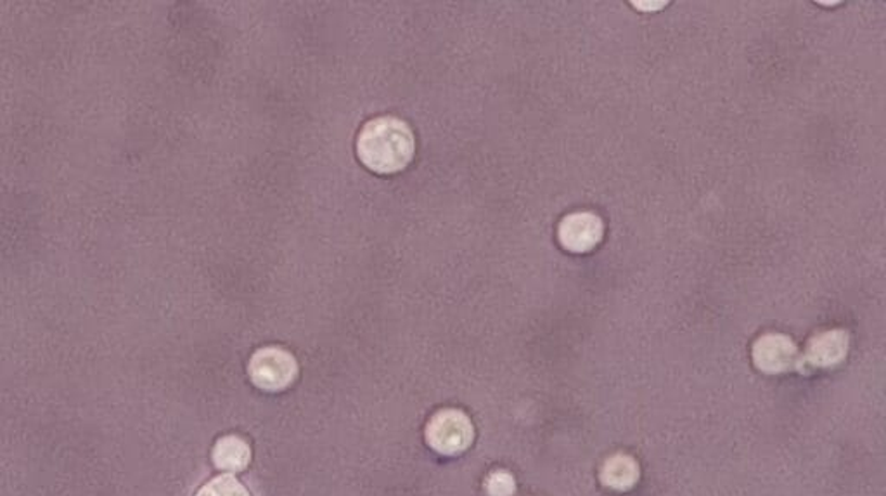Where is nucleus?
<instances>
[{"mask_svg": "<svg viewBox=\"0 0 886 496\" xmlns=\"http://www.w3.org/2000/svg\"><path fill=\"white\" fill-rule=\"evenodd\" d=\"M415 141L411 127L395 117L369 120L357 139V155L377 174L400 173L411 164Z\"/></svg>", "mask_w": 886, "mask_h": 496, "instance_id": "f257e3e1", "label": "nucleus"}, {"mask_svg": "<svg viewBox=\"0 0 886 496\" xmlns=\"http://www.w3.org/2000/svg\"><path fill=\"white\" fill-rule=\"evenodd\" d=\"M424 437L429 448L437 454L452 457L463 454L473 445L475 429L464 411L441 410L429 419Z\"/></svg>", "mask_w": 886, "mask_h": 496, "instance_id": "f03ea898", "label": "nucleus"}, {"mask_svg": "<svg viewBox=\"0 0 886 496\" xmlns=\"http://www.w3.org/2000/svg\"><path fill=\"white\" fill-rule=\"evenodd\" d=\"M248 373L258 389L278 393L295 382L298 363L292 353L281 347H261L249 359Z\"/></svg>", "mask_w": 886, "mask_h": 496, "instance_id": "7ed1b4c3", "label": "nucleus"}, {"mask_svg": "<svg viewBox=\"0 0 886 496\" xmlns=\"http://www.w3.org/2000/svg\"><path fill=\"white\" fill-rule=\"evenodd\" d=\"M754 363L758 370L769 376L786 371H801V354L793 339L783 333H766L754 345Z\"/></svg>", "mask_w": 886, "mask_h": 496, "instance_id": "20e7f679", "label": "nucleus"}, {"mask_svg": "<svg viewBox=\"0 0 886 496\" xmlns=\"http://www.w3.org/2000/svg\"><path fill=\"white\" fill-rule=\"evenodd\" d=\"M603 220L592 212H575L560 222L557 240L566 251L586 254L603 240Z\"/></svg>", "mask_w": 886, "mask_h": 496, "instance_id": "39448f33", "label": "nucleus"}, {"mask_svg": "<svg viewBox=\"0 0 886 496\" xmlns=\"http://www.w3.org/2000/svg\"><path fill=\"white\" fill-rule=\"evenodd\" d=\"M850 336L845 330H826L810 339L801 354V373L809 368H833L845 361Z\"/></svg>", "mask_w": 886, "mask_h": 496, "instance_id": "423d86ee", "label": "nucleus"}, {"mask_svg": "<svg viewBox=\"0 0 886 496\" xmlns=\"http://www.w3.org/2000/svg\"><path fill=\"white\" fill-rule=\"evenodd\" d=\"M641 469L629 455H613L601 467L600 481L604 488L613 492H629L638 484Z\"/></svg>", "mask_w": 886, "mask_h": 496, "instance_id": "0eeeda50", "label": "nucleus"}, {"mask_svg": "<svg viewBox=\"0 0 886 496\" xmlns=\"http://www.w3.org/2000/svg\"><path fill=\"white\" fill-rule=\"evenodd\" d=\"M252 460V448L240 436H226L217 441L214 448V463L220 471L241 472Z\"/></svg>", "mask_w": 886, "mask_h": 496, "instance_id": "6e6552de", "label": "nucleus"}, {"mask_svg": "<svg viewBox=\"0 0 886 496\" xmlns=\"http://www.w3.org/2000/svg\"><path fill=\"white\" fill-rule=\"evenodd\" d=\"M196 496H252L248 489L234 475H219L206 483Z\"/></svg>", "mask_w": 886, "mask_h": 496, "instance_id": "1a4fd4ad", "label": "nucleus"}, {"mask_svg": "<svg viewBox=\"0 0 886 496\" xmlns=\"http://www.w3.org/2000/svg\"><path fill=\"white\" fill-rule=\"evenodd\" d=\"M485 492L488 496H513L516 493V481L505 471H493L485 480Z\"/></svg>", "mask_w": 886, "mask_h": 496, "instance_id": "9d476101", "label": "nucleus"}, {"mask_svg": "<svg viewBox=\"0 0 886 496\" xmlns=\"http://www.w3.org/2000/svg\"><path fill=\"white\" fill-rule=\"evenodd\" d=\"M635 8L639 9H651V11H655V9L664 8L665 2H634Z\"/></svg>", "mask_w": 886, "mask_h": 496, "instance_id": "9b49d317", "label": "nucleus"}]
</instances>
